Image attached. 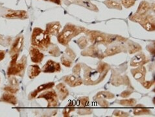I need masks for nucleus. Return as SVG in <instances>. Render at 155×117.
<instances>
[{"label": "nucleus", "instance_id": "40", "mask_svg": "<svg viewBox=\"0 0 155 117\" xmlns=\"http://www.w3.org/2000/svg\"><path fill=\"white\" fill-rule=\"evenodd\" d=\"M154 80L152 81H144L142 83V85L143 86L144 88L149 89L151 88L154 85Z\"/></svg>", "mask_w": 155, "mask_h": 117}, {"label": "nucleus", "instance_id": "39", "mask_svg": "<svg viewBox=\"0 0 155 117\" xmlns=\"http://www.w3.org/2000/svg\"><path fill=\"white\" fill-rule=\"evenodd\" d=\"M4 90L6 92H9V93H11V94H16L18 91V89H17L16 87H12V86H8V87H5Z\"/></svg>", "mask_w": 155, "mask_h": 117}, {"label": "nucleus", "instance_id": "45", "mask_svg": "<svg viewBox=\"0 0 155 117\" xmlns=\"http://www.w3.org/2000/svg\"><path fill=\"white\" fill-rule=\"evenodd\" d=\"M5 56V53L4 51H0V61H2Z\"/></svg>", "mask_w": 155, "mask_h": 117}, {"label": "nucleus", "instance_id": "30", "mask_svg": "<svg viewBox=\"0 0 155 117\" xmlns=\"http://www.w3.org/2000/svg\"><path fill=\"white\" fill-rule=\"evenodd\" d=\"M110 66H109L108 64L105 63V62H101V63H100L99 65H98V67H97V70L99 72H100L101 73H105V74H107L108 71L110 70Z\"/></svg>", "mask_w": 155, "mask_h": 117}, {"label": "nucleus", "instance_id": "2", "mask_svg": "<svg viewBox=\"0 0 155 117\" xmlns=\"http://www.w3.org/2000/svg\"><path fill=\"white\" fill-rule=\"evenodd\" d=\"M83 32V28L71 24H66L62 31L57 35L58 42L63 46H67L70 40Z\"/></svg>", "mask_w": 155, "mask_h": 117}, {"label": "nucleus", "instance_id": "31", "mask_svg": "<svg viewBox=\"0 0 155 117\" xmlns=\"http://www.w3.org/2000/svg\"><path fill=\"white\" fill-rule=\"evenodd\" d=\"M88 39L86 37H81L79 38L78 40H77V44L79 45V46L81 49H84L86 46H88Z\"/></svg>", "mask_w": 155, "mask_h": 117}, {"label": "nucleus", "instance_id": "5", "mask_svg": "<svg viewBox=\"0 0 155 117\" xmlns=\"http://www.w3.org/2000/svg\"><path fill=\"white\" fill-rule=\"evenodd\" d=\"M27 65V58L23 57L19 62H16L15 65L10 66L7 70L8 75H24L25 66Z\"/></svg>", "mask_w": 155, "mask_h": 117}, {"label": "nucleus", "instance_id": "13", "mask_svg": "<svg viewBox=\"0 0 155 117\" xmlns=\"http://www.w3.org/2000/svg\"><path fill=\"white\" fill-rule=\"evenodd\" d=\"M61 28V25L58 22H53L46 25V32L49 35L57 36L60 33V29Z\"/></svg>", "mask_w": 155, "mask_h": 117}, {"label": "nucleus", "instance_id": "9", "mask_svg": "<svg viewBox=\"0 0 155 117\" xmlns=\"http://www.w3.org/2000/svg\"><path fill=\"white\" fill-rule=\"evenodd\" d=\"M61 71V67L60 64L52 60H49L42 69V72H43L44 73L60 72Z\"/></svg>", "mask_w": 155, "mask_h": 117}, {"label": "nucleus", "instance_id": "20", "mask_svg": "<svg viewBox=\"0 0 155 117\" xmlns=\"http://www.w3.org/2000/svg\"><path fill=\"white\" fill-rule=\"evenodd\" d=\"M56 89L57 90L58 97L59 99H61V100H65L69 94V91H68L65 85L62 83H59L56 86Z\"/></svg>", "mask_w": 155, "mask_h": 117}, {"label": "nucleus", "instance_id": "19", "mask_svg": "<svg viewBox=\"0 0 155 117\" xmlns=\"http://www.w3.org/2000/svg\"><path fill=\"white\" fill-rule=\"evenodd\" d=\"M74 3L77 4V5H79L80 6L88 8V9L92 11L98 12L99 11L97 7L94 5V4H93L90 0H75V2Z\"/></svg>", "mask_w": 155, "mask_h": 117}, {"label": "nucleus", "instance_id": "44", "mask_svg": "<svg viewBox=\"0 0 155 117\" xmlns=\"http://www.w3.org/2000/svg\"><path fill=\"white\" fill-rule=\"evenodd\" d=\"M131 94H132V92H131V91H129V90H127V91H125L123 92L120 94V96H121L122 98H125L129 97Z\"/></svg>", "mask_w": 155, "mask_h": 117}, {"label": "nucleus", "instance_id": "42", "mask_svg": "<svg viewBox=\"0 0 155 117\" xmlns=\"http://www.w3.org/2000/svg\"><path fill=\"white\" fill-rule=\"evenodd\" d=\"M98 103L99 105H101L102 107H108L109 106V103L104 99H99Z\"/></svg>", "mask_w": 155, "mask_h": 117}, {"label": "nucleus", "instance_id": "12", "mask_svg": "<svg viewBox=\"0 0 155 117\" xmlns=\"http://www.w3.org/2000/svg\"><path fill=\"white\" fill-rule=\"evenodd\" d=\"M29 54L31 61L36 64L40 63L44 57V55L42 52H40V49L35 46L31 47Z\"/></svg>", "mask_w": 155, "mask_h": 117}, {"label": "nucleus", "instance_id": "41", "mask_svg": "<svg viewBox=\"0 0 155 117\" xmlns=\"http://www.w3.org/2000/svg\"><path fill=\"white\" fill-rule=\"evenodd\" d=\"M81 65L80 64L77 65L74 67V69H73V72L74 73L75 75H78L81 72Z\"/></svg>", "mask_w": 155, "mask_h": 117}, {"label": "nucleus", "instance_id": "36", "mask_svg": "<svg viewBox=\"0 0 155 117\" xmlns=\"http://www.w3.org/2000/svg\"><path fill=\"white\" fill-rule=\"evenodd\" d=\"M49 53L51 54V55H52L53 56L57 57V56L60 55L61 52H60V49H59V48L57 46H54V47L51 48V49H50Z\"/></svg>", "mask_w": 155, "mask_h": 117}, {"label": "nucleus", "instance_id": "14", "mask_svg": "<svg viewBox=\"0 0 155 117\" xmlns=\"http://www.w3.org/2000/svg\"><path fill=\"white\" fill-rule=\"evenodd\" d=\"M148 61V60H146V56H145V54L140 53L132 59L130 61V66L133 67L143 66L144 64L147 63Z\"/></svg>", "mask_w": 155, "mask_h": 117}, {"label": "nucleus", "instance_id": "35", "mask_svg": "<svg viewBox=\"0 0 155 117\" xmlns=\"http://www.w3.org/2000/svg\"><path fill=\"white\" fill-rule=\"evenodd\" d=\"M89 105V98L88 97H83L79 99V106L81 107H84Z\"/></svg>", "mask_w": 155, "mask_h": 117}, {"label": "nucleus", "instance_id": "26", "mask_svg": "<svg viewBox=\"0 0 155 117\" xmlns=\"http://www.w3.org/2000/svg\"><path fill=\"white\" fill-rule=\"evenodd\" d=\"M134 115H149L151 113L150 111L147 109H145L143 105H136V108L134 110Z\"/></svg>", "mask_w": 155, "mask_h": 117}, {"label": "nucleus", "instance_id": "34", "mask_svg": "<svg viewBox=\"0 0 155 117\" xmlns=\"http://www.w3.org/2000/svg\"><path fill=\"white\" fill-rule=\"evenodd\" d=\"M65 53H66V56L68 57V58H70L71 60H72V61H74L75 59V57H76V55H75V53H74V52L72 50V49H71V48H66V51H65Z\"/></svg>", "mask_w": 155, "mask_h": 117}, {"label": "nucleus", "instance_id": "17", "mask_svg": "<svg viewBox=\"0 0 155 117\" xmlns=\"http://www.w3.org/2000/svg\"><path fill=\"white\" fill-rule=\"evenodd\" d=\"M54 84L53 82H50V83H45V84L40 85V86H39L37 89L35 90V91H34L33 92H32L29 94V100H33V98L36 97V96H37V94L39 92H42V91H45V90H48V89H52L54 87Z\"/></svg>", "mask_w": 155, "mask_h": 117}, {"label": "nucleus", "instance_id": "33", "mask_svg": "<svg viewBox=\"0 0 155 117\" xmlns=\"http://www.w3.org/2000/svg\"><path fill=\"white\" fill-rule=\"evenodd\" d=\"M136 3V0H121V5L125 7V8H130L133 7Z\"/></svg>", "mask_w": 155, "mask_h": 117}, {"label": "nucleus", "instance_id": "27", "mask_svg": "<svg viewBox=\"0 0 155 117\" xmlns=\"http://www.w3.org/2000/svg\"><path fill=\"white\" fill-rule=\"evenodd\" d=\"M142 49V46L137 43H134L133 42H130L128 43V50L129 53L133 54L136 52H140Z\"/></svg>", "mask_w": 155, "mask_h": 117}, {"label": "nucleus", "instance_id": "22", "mask_svg": "<svg viewBox=\"0 0 155 117\" xmlns=\"http://www.w3.org/2000/svg\"><path fill=\"white\" fill-rule=\"evenodd\" d=\"M1 101L11 103V104H12V105H16L17 103L16 97L13 94L9 93L7 92L3 94V96L1 98Z\"/></svg>", "mask_w": 155, "mask_h": 117}, {"label": "nucleus", "instance_id": "28", "mask_svg": "<svg viewBox=\"0 0 155 117\" xmlns=\"http://www.w3.org/2000/svg\"><path fill=\"white\" fill-rule=\"evenodd\" d=\"M120 103L121 105L125 106V107H133L136 105V101L133 98L124 99V100H121L120 102Z\"/></svg>", "mask_w": 155, "mask_h": 117}, {"label": "nucleus", "instance_id": "6", "mask_svg": "<svg viewBox=\"0 0 155 117\" xmlns=\"http://www.w3.org/2000/svg\"><path fill=\"white\" fill-rule=\"evenodd\" d=\"M38 98H44L48 102V107H54L58 105V100L57 92L53 89L44 92L38 97Z\"/></svg>", "mask_w": 155, "mask_h": 117}, {"label": "nucleus", "instance_id": "25", "mask_svg": "<svg viewBox=\"0 0 155 117\" xmlns=\"http://www.w3.org/2000/svg\"><path fill=\"white\" fill-rule=\"evenodd\" d=\"M115 97L114 94L110 92L107 91H101L98 92L96 96L94 97L95 100H99V99H104V100H107V99H112Z\"/></svg>", "mask_w": 155, "mask_h": 117}, {"label": "nucleus", "instance_id": "32", "mask_svg": "<svg viewBox=\"0 0 155 117\" xmlns=\"http://www.w3.org/2000/svg\"><path fill=\"white\" fill-rule=\"evenodd\" d=\"M62 64L66 67H71L73 64V61L70 58H68L66 55H63L61 57Z\"/></svg>", "mask_w": 155, "mask_h": 117}, {"label": "nucleus", "instance_id": "18", "mask_svg": "<svg viewBox=\"0 0 155 117\" xmlns=\"http://www.w3.org/2000/svg\"><path fill=\"white\" fill-rule=\"evenodd\" d=\"M23 44H24V37H23V36H20L19 37L16 38L15 42L12 44L10 51L11 55H13L15 54L19 53L23 46Z\"/></svg>", "mask_w": 155, "mask_h": 117}, {"label": "nucleus", "instance_id": "7", "mask_svg": "<svg viewBox=\"0 0 155 117\" xmlns=\"http://www.w3.org/2000/svg\"><path fill=\"white\" fill-rule=\"evenodd\" d=\"M90 42L95 44H108V35L96 31H90L88 33Z\"/></svg>", "mask_w": 155, "mask_h": 117}, {"label": "nucleus", "instance_id": "4", "mask_svg": "<svg viewBox=\"0 0 155 117\" xmlns=\"http://www.w3.org/2000/svg\"><path fill=\"white\" fill-rule=\"evenodd\" d=\"M151 8V4L146 1H142L140 3L137 11L134 15L130 18V19L134 22H139L143 17L147 15V13Z\"/></svg>", "mask_w": 155, "mask_h": 117}, {"label": "nucleus", "instance_id": "3", "mask_svg": "<svg viewBox=\"0 0 155 117\" xmlns=\"http://www.w3.org/2000/svg\"><path fill=\"white\" fill-rule=\"evenodd\" d=\"M107 74L101 73L97 70H95L87 67L84 70V83L86 85H95L101 82Z\"/></svg>", "mask_w": 155, "mask_h": 117}, {"label": "nucleus", "instance_id": "47", "mask_svg": "<svg viewBox=\"0 0 155 117\" xmlns=\"http://www.w3.org/2000/svg\"><path fill=\"white\" fill-rule=\"evenodd\" d=\"M2 37H1V36H0V42H1V41H2Z\"/></svg>", "mask_w": 155, "mask_h": 117}, {"label": "nucleus", "instance_id": "16", "mask_svg": "<svg viewBox=\"0 0 155 117\" xmlns=\"http://www.w3.org/2000/svg\"><path fill=\"white\" fill-rule=\"evenodd\" d=\"M9 19H25L28 18V14L25 11H11L5 15Z\"/></svg>", "mask_w": 155, "mask_h": 117}, {"label": "nucleus", "instance_id": "1", "mask_svg": "<svg viewBox=\"0 0 155 117\" xmlns=\"http://www.w3.org/2000/svg\"><path fill=\"white\" fill-rule=\"evenodd\" d=\"M32 46L39 49L40 50L45 51L51 44V38L45 31L35 28L33 29L31 35Z\"/></svg>", "mask_w": 155, "mask_h": 117}, {"label": "nucleus", "instance_id": "8", "mask_svg": "<svg viewBox=\"0 0 155 117\" xmlns=\"http://www.w3.org/2000/svg\"><path fill=\"white\" fill-rule=\"evenodd\" d=\"M138 23L142 25L143 28L147 31H154V17L153 15H147Z\"/></svg>", "mask_w": 155, "mask_h": 117}, {"label": "nucleus", "instance_id": "23", "mask_svg": "<svg viewBox=\"0 0 155 117\" xmlns=\"http://www.w3.org/2000/svg\"><path fill=\"white\" fill-rule=\"evenodd\" d=\"M123 52V48L120 46H112L110 48H108L105 52H104V56H112L114 55H116L119 53H121Z\"/></svg>", "mask_w": 155, "mask_h": 117}, {"label": "nucleus", "instance_id": "29", "mask_svg": "<svg viewBox=\"0 0 155 117\" xmlns=\"http://www.w3.org/2000/svg\"><path fill=\"white\" fill-rule=\"evenodd\" d=\"M126 80H128V79L117 75L116 77H115V78H114V82H112V85H116V86H118V85H120L127 84Z\"/></svg>", "mask_w": 155, "mask_h": 117}, {"label": "nucleus", "instance_id": "21", "mask_svg": "<svg viewBox=\"0 0 155 117\" xmlns=\"http://www.w3.org/2000/svg\"><path fill=\"white\" fill-rule=\"evenodd\" d=\"M41 72H42V70L40 69L38 65H33L29 66L28 71H27V74H28V76L30 79H33L37 77L41 73Z\"/></svg>", "mask_w": 155, "mask_h": 117}, {"label": "nucleus", "instance_id": "38", "mask_svg": "<svg viewBox=\"0 0 155 117\" xmlns=\"http://www.w3.org/2000/svg\"><path fill=\"white\" fill-rule=\"evenodd\" d=\"M113 116H120V117H125V116H129V114L127 112H125L124 111L116 110L113 112Z\"/></svg>", "mask_w": 155, "mask_h": 117}, {"label": "nucleus", "instance_id": "46", "mask_svg": "<svg viewBox=\"0 0 155 117\" xmlns=\"http://www.w3.org/2000/svg\"><path fill=\"white\" fill-rule=\"evenodd\" d=\"M45 1H49V2H51L54 3L58 4V5H61V0H45Z\"/></svg>", "mask_w": 155, "mask_h": 117}, {"label": "nucleus", "instance_id": "10", "mask_svg": "<svg viewBox=\"0 0 155 117\" xmlns=\"http://www.w3.org/2000/svg\"><path fill=\"white\" fill-rule=\"evenodd\" d=\"M82 55L83 56H86V57H97V58H100V59H103L104 58V55L101 52H99V49L95 46L94 45L92 46H90L88 48H86V49L82 52Z\"/></svg>", "mask_w": 155, "mask_h": 117}, {"label": "nucleus", "instance_id": "11", "mask_svg": "<svg viewBox=\"0 0 155 117\" xmlns=\"http://www.w3.org/2000/svg\"><path fill=\"white\" fill-rule=\"evenodd\" d=\"M131 73L133 74V77L142 83L145 81V75H146V69L143 66H138V68H136L131 70Z\"/></svg>", "mask_w": 155, "mask_h": 117}, {"label": "nucleus", "instance_id": "37", "mask_svg": "<svg viewBox=\"0 0 155 117\" xmlns=\"http://www.w3.org/2000/svg\"><path fill=\"white\" fill-rule=\"evenodd\" d=\"M73 111H74V107L72 105H69L67 106L63 111V114L64 116H68L69 114Z\"/></svg>", "mask_w": 155, "mask_h": 117}, {"label": "nucleus", "instance_id": "15", "mask_svg": "<svg viewBox=\"0 0 155 117\" xmlns=\"http://www.w3.org/2000/svg\"><path fill=\"white\" fill-rule=\"evenodd\" d=\"M64 81L71 87L79 86V85L83 83V81L82 80V79L76 77L75 75H69L65 76L64 78Z\"/></svg>", "mask_w": 155, "mask_h": 117}, {"label": "nucleus", "instance_id": "24", "mask_svg": "<svg viewBox=\"0 0 155 117\" xmlns=\"http://www.w3.org/2000/svg\"><path fill=\"white\" fill-rule=\"evenodd\" d=\"M103 3L109 8H114L117 10H122L121 4L115 0H105Z\"/></svg>", "mask_w": 155, "mask_h": 117}, {"label": "nucleus", "instance_id": "43", "mask_svg": "<svg viewBox=\"0 0 155 117\" xmlns=\"http://www.w3.org/2000/svg\"><path fill=\"white\" fill-rule=\"evenodd\" d=\"M10 83H11V85L12 87H16L18 86V82L17 79H16L14 77H12L10 78Z\"/></svg>", "mask_w": 155, "mask_h": 117}]
</instances>
